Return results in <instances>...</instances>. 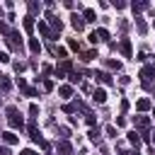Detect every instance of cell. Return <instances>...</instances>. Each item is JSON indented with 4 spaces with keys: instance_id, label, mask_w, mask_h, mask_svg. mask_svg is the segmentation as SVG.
I'll return each mask as SVG.
<instances>
[{
    "instance_id": "obj_1",
    "label": "cell",
    "mask_w": 155,
    "mask_h": 155,
    "mask_svg": "<svg viewBox=\"0 0 155 155\" xmlns=\"http://www.w3.org/2000/svg\"><path fill=\"white\" fill-rule=\"evenodd\" d=\"M5 114H7V124H10V128L12 131H22L24 128V121H22V116H19V111H17V107H7L5 109Z\"/></svg>"
},
{
    "instance_id": "obj_2",
    "label": "cell",
    "mask_w": 155,
    "mask_h": 155,
    "mask_svg": "<svg viewBox=\"0 0 155 155\" xmlns=\"http://www.w3.org/2000/svg\"><path fill=\"white\" fill-rule=\"evenodd\" d=\"M138 78L143 80V85H145V87H150V82H153V78H155V63L143 65V68H140V73H138Z\"/></svg>"
},
{
    "instance_id": "obj_3",
    "label": "cell",
    "mask_w": 155,
    "mask_h": 155,
    "mask_svg": "<svg viewBox=\"0 0 155 155\" xmlns=\"http://www.w3.org/2000/svg\"><path fill=\"white\" fill-rule=\"evenodd\" d=\"M46 19H48V27H51V34H53L51 39H58V34L63 31V22H61V19H58L56 15H48Z\"/></svg>"
},
{
    "instance_id": "obj_4",
    "label": "cell",
    "mask_w": 155,
    "mask_h": 155,
    "mask_svg": "<svg viewBox=\"0 0 155 155\" xmlns=\"http://www.w3.org/2000/svg\"><path fill=\"white\" fill-rule=\"evenodd\" d=\"M73 73V61H61V65H56V78H65V75H70Z\"/></svg>"
},
{
    "instance_id": "obj_5",
    "label": "cell",
    "mask_w": 155,
    "mask_h": 155,
    "mask_svg": "<svg viewBox=\"0 0 155 155\" xmlns=\"http://www.w3.org/2000/svg\"><path fill=\"white\" fill-rule=\"evenodd\" d=\"M119 51H121V56H124V58H131V56H133L131 39H121V41H119Z\"/></svg>"
},
{
    "instance_id": "obj_6",
    "label": "cell",
    "mask_w": 155,
    "mask_h": 155,
    "mask_svg": "<svg viewBox=\"0 0 155 155\" xmlns=\"http://www.w3.org/2000/svg\"><path fill=\"white\" fill-rule=\"evenodd\" d=\"M70 24H73V29H78V31H82L87 22H85V17H82V15H78V12H73V15H70Z\"/></svg>"
},
{
    "instance_id": "obj_7",
    "label": "cell",
    "mask_w": 155,
    "mask_h": 155,
    "mask_svg": "<svg viewBox=\"0 0 155 155\" xmlns=\"http://www.w3.org/2000/svg\"><path fill=\"white\" fill-rule=\"evenodd\" d=\"M27 131H29V138L34 140V143H41L44 138H41V133H39V128H36V124L34 121H29V126H27Z\"/></svg>"
},
{
    "instance_id": "obj_8",
    "label": "cell",
    "mask_w": 155,
    "mask_h": 155,
    "mask_svg": "<svg viewBox=\"0 0 155 155\" xmlns=\"http://www.w3.org/2000/svg\"><path fill=\"white\" fill-rule=\"evenodd\" d=\"M126 136H128V143H131V145H133V148H136V150H138V145H140V143H143V138H140V133H138V131H136V128H133V131H128V133H126Z\"/></svg>"
},
{
    "instance_id": "obj_9",
    "label": "cell",
    "mask_w": 155,
    "mask_h": 155,
    "mask_svg": "<svg viewBox=\"0 0 155 155\" xmlns=\"http://www.w3.org/2000/svg\"><path fill=\"white\" fill-rule=\"evenodd\" d=\"M56 150H58V155H73V145H70L68 140H58Z\"/></svg>"
},
{
    "instance_id": "obj_10",
    "label": "cell",
    "mask_w": 155,
    "mask_h": 155,
    "mask_svg": "<svg viewBox=\"0 0 155 155\" xmlns=\"http://www.w3.org/2000/svg\"><path fill=\"white\" fill-rule=\"evenodd\" d=\"M2 143H5V145H17L19 138L15 136V131H5V133H2Z\"/></svg>"
},
{
    "instance_id": "obj_11",
    "label": "cell",
    "mask_w": 155,
    "mask_h": 155,
    "mask_svg": "<svg viewBox=\"0 0 155 155\" xmlns=\"http://www.w3.org/2000/svg\"><path fill=\"white\" fill-rule=\"evenodd\" d=\"M58 94L63 97V99H70L73 97V85L68 82V85H58Z\"/></svg>"
},
{
    "instance_id": "obj_12",
    "label": "cell",
    "mask_w": 155,
    "mask_h": 155,
    "mask_svg": "<svg viewBox=\"0 0 155 155\" xmlns=\"http://www.w3.org/2000/svg\"><path fill=\"white\" fill-rule=\"evenodd\" d=\"M92 78H94V80H99V82H104V85H111V75H109V73H104V70H97Z\"/></svg>"
},
{
    "instance_id": "obj_13",
    "label": "cell",
    "mask_w": 155,
    "mask_h": 155,
    "mask_svg": "<svg viewBox=\"0 0 155 155\" xmlns=\"http://www.w3.org/2000/svg\"><path fill=\"white\" fill-rule=\"evenodd\" d=\"M92 99H94L97 104H104V102H107V92H104L102 87H97V90L92 92Z\"/></svg>"
},
{
    "instance_id": "obj_14",
    "label": "cell",
    "mask_w": 155,
    "mask_h": 155,
    "mask_svg": "<svg viewBox=\"0 0 155 155\" xmlns=\"http://www.w3.org/2000/svg\"><path fill=\"white\" fill-rule=\"evenodd\" d=\"M136 109H138V111H150V109H153V102L143 97V99H138V102H136Z\"/></svg>"
},
{
    "instance_id": "obj_15",
    "label": "cell",
    "mask_w": 155,
    "mask_h": 155,
    "mask_svg": "<svg viewBox=\"0 0 155 155\" xmlns=\"http://www.w3.org/2000/svg\"><path fill=\"white\" fill-rule=\"evenodd\" d=\"M39 31H41V36H44V39H51V36H53V34H51V27H48V22H44V19L39 22Z\"/></svg>"
},
{
    "instance_id": "obj_16",
    "label": "cell",
    "mask_w": 155,
    "mask_h": 155,
    "mask_svg": "<svg viewBox=\"0 0 155 155\" xmlns=\"http://www.w3.org/2000/svg\"><path fill=\"white\" fill-rule=\"evenodd\" d=\"M12 90V80L7 75H0V92H10Z\"/></svg>"
},
{
    "instance_id": "obj_17",
    "label": "cell",
    "mask_w": 155,
    "mask_h": 155,
    "mask_svg": "<svg viewBox=\"0 0 155 155\" xmlns=\"http://www.w3.org/2000/svg\"><path fill=\"white\" fill-rule=\"evenodd\" d=\"M27 7H29V17H34V15H39V12H41V2H36V0H31Z\"/></svg>"
},
{
    "instance_id": "obj_18",
    "label": "cell",
    "mask_w": 155,
    "mask_h": 155,
    "mask_svg": "<svg viewBox=\"0 0 155 155\" xmlns=\"http://www.w3.org/2000/svg\"><path fill=\"white\" fill-rule=\"evenodd\" d=\"M82 17H85V22H97V12H94L92 7H87V10L82 12Z\"/></svg>"
},
{
    "instance_id": "obj_19",
    "label": "cell",
    "mask_w": 155,
    "mask_h": 155,
    "mask_svg": "<svg viewBox=\"0 0 155 155\" xmlns=\"http://www.w3.org/2000/svg\"><path fill=\"white\" fill-rule=\"evenodd\" d=\"M29 51L31 53H41V41L39 39H29Z\"/></svg>"
},
{
    "instance_id": "obj_20",
    "label": "cell",
    "mask_w": 155,
    "mask_h": 155,
    "mask_svg": "<svg viewBox=\"0 0 155 155\" xmlns=\"http://www.w3.org/2000/svg\"><path fill=\"white\" fill-rule=\"evenodd\" d=\"M94 34H97V39H99V41H107V39H109V31H107L104 27H99V29H94Z\"/></svg>"
},
{
    "instance_id": "obj_21",
    "label": "cell",
    "mask_w": 155,
    "mask_h": 155,
    "mask_svg": "<svg viewBox=\"0 0 155 155\" xmlns=\"http://www.w3.org/2000/svg\"><path fill=\"white\" fill-rule=\"evenodd\" d=\"M51 51H53V56H58V58L65 61V53H68V51H65L63 46H51Z\"/></svg>"
},
{
    "instance_id": "obj_22",
    "label": "cell",
    "mask_w": 155,
    "mask_h": 155,
    "mask_svg": "<svg viewBox=\"0 0 155 155\" xmlns=\"http://www.w3.org/2000/svg\"><path fill=\"white\" fill-rule=\"evenodd\" d=\"M136 29H138L140 34H145V31H148V24H145V22H143L140 17H136Z\"/></svg>"
},
{
    "instance_id": "obj_23",
    "label": "cell",
    "mask_w": 155,
    "mask_h": 155,
    "mask_svg": "<svg viewBox=\"0 0 155 155\" xmlns=\"http://www.w3.org/2000/svg\"><path fill=\"white\" fill-rule=\"evenodd\" d=\"M63 111H65V114H75V111H78V102H70V104H63Z\"/></svg>"
},
{
    "instance_id": "obj_24",
    "label": "cell",
    "mask_w": 155,
    "mask_h": 155,
    "mask_svg": "<svg viewBox=\"0 0 155 155\" xmlns=\"http://www.w3.org/2000/svg\"><path fill=\"white\" fill-rule=\"evenodd\" d=\"M41 87H44V92H51V90H53V80L44 78V80H41Z\"/></svg>"
},
{
    "instance_id": "obj_25",
    "label": "cell",
    "mask_w": 155,
    "mask_h": 155,
    "mask_svg": "<svg viewBox=\"0 0 155 155\" xmlns=\"http://www.w3.org/2000/svg\"><path fill=\"white\" fill-rule=\"evenodd\" d=\"M148 7V2H131V10L133 12H140V10H145Z\"/></svg>"
},
{
    "instance_id": "obj_26",
    "label": "cell",
    "mask_w": 155,
    "mask_h": 155,
    "mask_svg": "<svg viewBox=\"0 0 155 155\" xmlns=\"http://www.w3.org/2000/svg\"><path fill=\"white\" fill-rule=\"evenodd\" d=\"M24 29H27V31H31V29H34V17H29V15L24 17Z\"/></svg>"
},
{
    "instance_id": "obj_27",
    "label": "cell",
    "mask_w": 155,
    "mask_h": 155,
    "mask_svg": "<svg viewBox=\"0 0 155 155\" xmlns=\"http://www.w3.org/2000/svg\"><path fill=\"white\" fill-rule=\"evenodd\" d=\"M107 68H109V70H119V68H121V63H119V61H114V58H109V61H107Z\"/></svg>"
},
{
    "instance_id": "obj_28",
    "label": "cell",
    "mask_w": 155,
    "mask_h": 155,
    "mask_svg": "<svg viewBox=\"0 0 155 155\" xmlns=\"http://www.w3.org/2000/svg\"><path fill=\"white\" fill-rule=\"evenodd\" d=\"M68 80H70V85H78V82H80L82 78H80V73H75V70H73V73L68 75Z\"/></svg>"
},
{
    "instance_id": "obj_29",
    "label": "cell",
    "mask_w": 155,
    "mask_h": 155,
    "mask_svg": "<svg viewBox=\"0 0 155 155\" xmlns=\"http://www.w3.org/2000/svg\"><path fill=\"white\" fill-rule=\"evenodd\" d=\"M85 121H87V124H90L92 128L97 126V119H94V114H92V111H87V114H85Z\"/></svg>"
},
{
    "instance_id": "obj_30",
    "label": "cell",
    "mask_w": 155,
    "mask_h": 155,
    "mask_svg": "<svg viewBox=\"0 0 155 155\" xmlns=\"http://www.w3.org/2000/svg\"><path fill=\"white\" fill-rule=\"evenodd\" d=\"M97 58V51H85L82 53V61H94Z\"/></svg>"
},
{
    "instance_id": "obj_31",
    "label": "cell",
    "mask_w": 155,
    "mask_h": 155,
    "mask_svg": "<svg viewBox=\"0 0 155 155\" xmlns=\"http://www.w3.org/2000/svg\"><path fill=\"white\" fill-rule=\"evenodd\" d=\"M22 92H24V94H27V97H36V94H39V92H36V90H34V87H29V85H27V87H24V90H22Z\"/></svg>"
},
{
    "instance_id": "obj_32",
    "label": "cell",
    "mask_w": 155,
    "mask_h": 155,
    "mask_svg": "<svg viewBox=\"0 0 155 155\" xmlns=\"http://www.w3.org/2000/svg\"><path fill=\"white\" fill-rule=\"evenodd\" d=\"M58 131H61V136H63V140H68V136H70V128H68V126H61Z\"/></svg>"
},
{
    "instance_id": "obj_33",
    "label": "cell",
    "mask_w": 155,
    "mask_h": 155,
    "mask_svg": "<svg viewBox=\"0 0 155 155\" xmlns=\"http://www.w3.org/2000/svg\"><path fill=\"white\" fill-rule=\"evenodd\" d=\"M90 140H92V143H97V140H99V131H97V128H92V131H90Z\"/></svg>"
},
{
    "instance_id": "obj_34",
    "label": "cell",
    "mask_w": 155,
    "mask_h": 155,
    "mask_svg": "<svg viewBox=\"0 0 155 155\" xmlns=\"http://www.w3.org/2000/svg\"><path fill=\"white\" fill-rule=\"evenodd\" d=\"M68 46H70L73 51H80V44H78V39H70V41H68Z\"/></svg>"
},
{
    "instance_id": "obj_35",
    "label": "cell",
    "mask_w": 155,
    "mask_h": 155,
    "mask_svg": "<svg viewBox=\"0 0 155 155\" xmlns=\"http://www.w3.org/2000/svg\"><path fill=\"white\" fill-rule=\"evenodd\" d=\"M111 5H114V7H116V10H124V7H126V2H124V0H114V2H111Z\"/></svg>"
},
{
    "instance_id": "obj_36",
    "label": "cell",
    "mask_w": 155,
    "mask_h": 155,
    "mask_svg": "<svg viewBox=\"0 0 155 155\" xmlns=\"http://www.w3.org/2000/svg\"><path fill=\"white\" fill-rule=\"evenodd\" d=\"M29 114H31V119H34V116L39 114V107H36V104H29Z\"/></svg>"
},
{
    "instance_id": "obj_37",
    "label": "cell",
    "mask_w": 155,
    "mask_h": 155,
    "mask_svg": "<svg viewBox=\"0 0 155 155\" xmlns=\"http://www.w3.org/2000/svg\"><path fill=\"white\" fill-rule=\"evenodd\" d=\"M0 63H10V56L5 51H0Z\"/></svg>"
},
{
    "instance_id": "obj_38",
    "label": "cell",
    "mask_w": 155,
    "mask_h": 155,
    "mask_svg": "<svg viewBox=\"0 0 155 155\" xmlns=\"http://www.w3.org/2000/svg\"><path fill=\"white\" fill-rule=\"evenodd\" d=\"M107 136H116V126H107Z\"/></svg>"
},
{
    "instance_id": "obj_39",
    "label": "cell",
    "mask_w": 155,
    "mask_h": 155,
    "mask_svg": "<svg viewBox=\"0 0 155 155\" xmlns=\"http://www.w3.org/2000/svg\"><path fill=\"white\" fill-rule=\"evenodd\" d=\"M0 155H12V153H10V148H7V145H0Z\"/></svg>"
},
{
    "instance_id": "obj_40",
    "label": "cell",
    "mask_w": 155,
    "mask_h": 155,
    "mask_svg": "<svg viewBox=\"0 0 155 155\" xmlns=\"http://www.w3.org/2000/svg\"><path fill=\"white\" fill-rule=\"evenodd\" d=\"M17 85H19V90H24V87H27V82H24V78H17Z\"/></svg>"
},
{
    "instance_id": "obj_41",
    "label": "cell",
    "mask_w": 155,
    "mask_h": 155,
    "mask_svg": "<svg viewBox=\"0 0 155 155\" xmlns=\"http://www.w3.org/2000/svg\"><path fill=\"white\" fill-rule=\"evenodd\" d=\"M121 111H128V99H121Z\"/></svg>"
},
{
    "instance_id": "obj_42",
    "label": "cell",
    "mask_w": 155,
    "mask_h": 155,
    "mask_svg": "<svg viewBox=\"0 0 155 155\" xmlns=\"http://www.w3.org/2000/svg\"><path fill=\"white\" fill-rule=\"evenodd\" d=\"M19 155H34V153H31V150H22Z\"/></svg>"
},
{
    "instance_id": "obj_43",
    "label": "cell",
    "mask_w": 155,
    "mask_h": 155,
    "mask_svg": "<svg viewBox=\"0 0 155 155\" xmlns=\"http://www.w3.org/2000/svg\"><path fill=\"white\" fill-rule=\"evenodd\" d=\"M150 140H153V145H155V131H153V133H150Z\"/></svg>"
},
{
    "instance_id": "obj_44",
    "label": "cell",
    "mask_w": 155,
    "mask_h": 155,
    "mask_svg": "<svg viewBox=\"0 0 155 155\" xmlns=\"http://www.w3.org/2000/svg\"><path fill=\"white\" fill-rule=\"evenodd\" d=\"M153 116H155V107H153Z\"/></svg>"
},
{
    "instance_id": "obj_45",
    "label": "cell",
    "mask_w": 155,
    "mask_h": 155,
    "mask_svg": "<svg viewBox=\"0 0 155 155\" xmlns=\"http://www.w3.org/2000/svg\"><path fill=\"white\" fill-rule=\"evenodd\" d=\"M0 102H2V97H0Z\"/></svg>"
},
{
    "instance_id": "obj_46",
    "label": "cell",
    "mask_w": 155,
    "mask_h": 155,
    "mask_svg": "<svg viewBox=\"0 0 155 155\" xmlns=\"http://www.w3.org/2000/svg\"><path fill=\"white\" fill-rule=\"evenodd\" d=\"M0 12H2V10H0Z\"/></svg>"
}]
</instances>
